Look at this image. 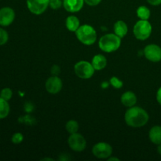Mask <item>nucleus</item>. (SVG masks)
<instances>
[{
  "label": "nucleus",
  "instance_id": "a878e982",
  "mask_svg": "<svg viewBox=\"0 0 161 161\" xmlns=\"http://www.w3.org/2000/svg\"><path fill=\"white\" fill-rule=\"evenodd\" d=\"M50 72H51L53 75H57L58 76L60 74V72H61V69H60V67L58 65H53L51 68V69H50Z\"/></svg>",
  "mask_w": 161,
  "mask_h": 161
},
{
  "label": "nucleus",
  "instance_id": "0eeeda50",
  "mask_svg": "<svg viewBox=\"0 0 161 161\" xmlns=\"http://www.w3.org/2000/svg\"><path fill=\"white\" fill-rule=\"evenodd\" d=\"M94 157L99 159H108L113 153V148L106 142H98L94 145L92 149Z\"/></svg>",
  "mask_w": 161,
  "mask_h": 161
},
{
  "label": "nucleus",
  "instance_id": "9d476101",
  "mask_svg": "<svg viewBox=\"0 0 161 161\" xmlns=\"http://www.w3.org/2000/svg\"><path fill=\"white\" fill-rule=\"evenodd\" d=\"M15 19V12L10 7H3L0 9V25L9 26Z\"/></svg>",
  "mask_w": 161,
  "mask_h": 161
},
{
  "label": "nucleus",
  "instance_id": "39448f33",
  "mask_svg": "<svg viewBox=\"0 0 161 161\" xmlns=\"http://www.w3.org/2000/svg\"><path fill=\"white\" fill-rule=\"evenodd\" d=\"M74 70H75V73L77 76L83 79V80H87L93 76L95 69L93 67L91 63L81 61L75 64Z\"/></svg>",
  "mask_w": 161,
  "mask_h": 161
},
{
  "label": "nucleus",
  "instance_id": "4be33fe9",
  "mask_svg": "<svg viewBox=\"0 0 161 161\" xmlns=\"http://www.w3.org/2000/svg\"><path fill=\"white\" fill-rule=\"evenodd\" d=\"M110 84H111L113 87L116 88V89H120L123 86V85H124V83H123L119 79H118L117 77L113 76L110 79Z\"/></svg>",
  "mask_w": 161,
  "mask_h": 161
},
{
  "label": "nucleus",
  "instance_id": "f8f14e48",
  "mask_svg": "<svg viewBox=\"0 0 161 161\" xmlns=\"http://www.w3.org/2000/svg\"><path fill=\"white\" fill-rule=\"evenodd\" d=\"M84 3V0H63V6L68 12L77 13L81 10Z\"/></svg>",
  "mask_w": 161,
  "mask_h": 161
},
{
  "label": "nucleus",
  "instance_id": "20e7f679",
  "mask_svg": "<svg viewBox=\"0 0 161 161\" xmlns=\"http://www.w3.org/2000/svg\"><path fill=\"white\" fill-rule=\"evenodd\" d=\"M134 35L139 40H146L152 33V25L148 20H140L134 26Z\"/></svg>",
  "mask_w": 161,
  "mask_h": 161
},
{
  "label": "nucleus",
  "instance_id": "9b49d317",
  "mask_svg": "<svg viewBox=\"0 0 161 161\" xmlns=\"http://www.w3.org/2000/svg\"><path fill=\"white\" fill-rule=\"evenodd\" d=\"M46 89L50 94H58L62 89V81L58 76L53 75L46 82Z\"/></svg>",
  "mask_w": 161,
  "mask_h": 161
},
{
  "label": "nucleus",
  "instance_id": "cd10ccee",
  "mask_svg": "<svg viewBox=\"0 0 161 161\" xmlns=\"http://www.w3.org/2000/svg\"><path fill=\"white\" fill-rule=\"evenodd\" d=\"M147 2L152 6H159L161 4V0H147Z\"/></svg>",
  "mask_w": 161,
  "mask_h": 161
},
{
  "label": "nucleus",
  "instance_id": "bb28decb",
  "mask_svg": "<svg viewBox=\"0 0 161 161\" xmlns=\"http://www.w3.org/2000/svg\"><path fill=\"white\" fill-rule=\"evenodd\" d=\"M85 3H86L87 5L91 6H97L99 3L102 2V0H84Z\"/></svg>",
  "mask_w": 161,
  "mask_h": 161
},
{
  "label": "nucleus",
  "instance_id": "5701e85b",
  "mask_svg": "<svg viewBox=\"0 0 161 161\" xmlns=\"http://www.w3.org/2000/svg\"><path fill=\"white\" fill-rule=\"evenodd\" d=\"M9 39V35L6 30L0 28V46L4 45Z\"/></svg>",
  "mask_w": 161,
  "mask_h": 161
},
{
  "label": "nucleus",
  "instance_id": "aec40b11",
  "mask_svg": "<svg viewBox=\"0 0 161 161\" xmlns=\"http://www.w3.org/2000/svg\"><path fill=\"white\" fill-rule=\"evenodd\" d=\"M65 128L70 135L76 133L79 130V124L75 120H69L66 124Z\"/></svg>",
  "mask_w": 161,
  "mask_h": 161
},
{
  "label": "nucleus",
  "instance_id": "ddd939ff",
  "mask_svg": "<svg viewBox=\"0 0 161 161\" xmlns=\"http://www.w3.org/2000/svg\"><path fill=\"white\" fill-rule=\"evenodd\" d=\"M121 102L126 107L135 106L137 103V97L131 91H127L121 96Z\"/></svg>",
  "mask_w": 161,
  "mask_h": 161
},
{
  "label": "nucleus",
  "instance_id": "f257e3e1",
  "mask_svg": "<svg viewBox=\"0 0 161 161\" xmlns=\"http://www.w3.org/2000/svg\"><path fill=\"white\" fill-rule=\"evenodd\" d=\"M126 123L132 127H141L149 121V114L141 107L132 106L127 110L124 116Z\"/></svg>",
  "mask_w": 161,
  "mask_h": 161
},
{
  "label": "nucleus",
  "instance_id": "2eb2a0df",
  "mask_svg": "<svg viewBox=\"0 0 161 161\" xmlns=\"http://www.w3.org/2000/svg\"><path fill=\"white\" fill-rule=\"evenodd\" d=\"M149 137L150 141L153 144H161V127L160 126H154L152 127L149 133Z\"/></svg>",
  "mask_w": 161,
  "mask_h": 161
},
{
  "label": "nucleus",
  "instance_id": "b1692460",
  "mask_svg": "<svg viewBox=\"0 0 161 161\" xmlns=\"http://www.w3.org/2000/svg\"><path fill=\"white\" fill-rule=\"evenodd\" d=\"M24 140V136L21 133H15L13 135L12 138H11V141L14 144H20L22 142V141Z\"/></svg>",
  "mask_w": 161,
  "mask_h": 161
},
{
  "label": "nucleus",
  "instance_id": "393cba45",
  "mask_svg": "<svg viewBox=\"0 0 161 161\" xmlns=\"http://www.w3.org/2000/svg\"><path fill=\"white\" fill-rule=\"evenodd\" d=\"M63 5V2L61 0H50L49 6L53 9H58Z\"/></svg>",
  "mask_w": 161,
  "mask_h": 161
},
{
  "label": "nucleus",
  "instance_id": "c85d7f7f",
  "mask_svg": "<svg viewBox=\"0 0 161 161\" xmlns=\"http://www.w3.org/2000/svg\"><path fill=\"white\" fill-rule=\"evenodd\" d=\"M157 100L158 102V103L161 105V86L159 88L158 91L157 93Z\"/></svg>",
  "mask_w": 161,
  "mask_h": 161
},
{
  "label": "nucleus",
  "instance_id": "7ed1b4c3",
  "mask_svg": "<svg viewBox=\"0 0 161 161\" xmlns=\"http://www.w3.org/2000/svg\"><path fill=\"white\" fill-rule=\"evenodd\" d=\"M77 39L80 42L86 46L94 44L97 40V32L92 26L88 25H83L75 31Z\"/></svg>",
  "mask_w": 161,
  "mask_h": 161
},
{
  "label": "nucleus",
  "instance_id": "f03ea898",
  "mask_svg": "<svg viewBox=\"0 0 161 161\" xmlns=\"http://www.w3.org/2000/svg\"><path fill=\"white\" fill-rule=\"evenodd\" d=\"M121 45V38L116 34H106L102 36L98 42V46L102 51L112 53L119 48Z\"/></svg>",
  "mask_w": 161,
  "mask_h": 161
},
{
  "label": "nucleus",
  "instance_id": "423d86ee",
  "mask_svg": "<svg viewBox=\"0 0 161 161\" xmlns=\"http://www.w3.org/2000/svg\"><path fill=\"white\" fill-rule=\"evenodd\" d=\"M68 144L73 151L82 152L86 149V142L83 135L76 132V133L72 134L69 136V139H68Z\"/></svg>",
  "mask_w": 161,
  "mask_h": 161
},
{
  "label": "nucleus",
  "instance_id": "6ab92c4d",
  "mask_svg": "<svg viewBox=\"0 0 161 161\" xmlns=\"http://www.w3.org/2000/svg\"><path fill=\"white\" fill-rule=\"evenodd\" d=\"M137 14L141 20H148L150 17V10L146 6H141L137 9Z\"/></svg>",
  "mask_w": 161,
  "mask_h": 161
},
{
  "label": "nucleus",
  "instance_id": "a211bd4d",
  "mask_svg": "<svg viewBox=\"0 0 161 161\" xmlns=\"http://www.w3.org/2000/svg\"><path fill=\"white\" fill-rule=\"evenodd\" d=\"M9 105L8 101L0 97V119L7 117L9 113Z\"/></svg>",
  "mask_w": 161,
  "mask_h": 161
},
{
  "label": "nucleus",
  "instance_id": "4468645a",
  "mask_svg": "<svg viewBox=\"0 0 161 161\" xmlns=\"http://www.w3.org/2000/svg\"><path fill=\"white\" fill-rule=\"evenodd\" d=\"M91 64H92L93 67L94 68L95 70H102L106 67L107 59L103 55L97 54L93 58Z\"/></svg>",
  "mask_w": 161,
  "mask_h": 161
},
{
  "label": "nucleus",
  "instance_id": "1a4fd4ad",
  "mask_svg": "<svg viewBox=\"0 0 161 161\" xmlns=\"http://www.w3.org/2000/svg\"><path fill=\"white\" fill-rule=\"evenodd\" d=\"M144 55L152 62H159L161 61V48L156 44H149L144 49Z\"/></svg>",
  "mask_w": 161,
  "mask_h": 161
},
{
  "label": "nucleus",
  "instance_id": "7c9ffc66",
  "mask_svg": "<svg viewBox=\"0 0 161 161\" xmlns=\"http://www.w3.org/2000/svg\"><path fill=\"white\" fill-rule=\"evenodd\" d=\"M108 161H112V160H116V161H119V159L118 158H115V157H110V158L108 159Z\"/></svg>",
  "mask_w": 161,
  "mask_h": 161
},
{
  "label": "nucleus",
  "instance_id": "473e14b6",
  "mask_svg": "<svg viewBox=\"0 0 161 161\" xmlns=\"http://www.w3.org/2000/svg\"><path fill=\"white\" fill-rule=\"evenodd\" d=\"M108 83H104L103 84H102V87H103V88L108 87Z\"/></svg>",
  "mask_w": 161,
  "mask_h": 161
},
{
  "label": "nucleus",
  "instance_id": "f3484780",
  "mask_svg": "<svg viewBox=\"0 0 161 161\" xmlns=\"http://www.w3.org/2000/svg\"><path fill=\"white\" fill-rule=\"evenodd\" d=\"M65 25L69 31L75 32L80 26V20L76 17H75V16H69L66 19Z\"/></svg>",
  "mask_w": 161,
  "mask_h": 161
},
{
  "label": "nucleus",
  "instance_id": "dca6fc26",
  "mask_svg": "<svg viewBox=\"0 0 161 161\" xmlns=\"http://www.w3.org/2000/svg\"><path fill=\"white\" fill-rule=\"evenodd\" d=\"M128 31L127 24L123 20H118L114 25V32L116 36L120 37L121 39L124 38Z\"/></svg>",
  "mask_w": 161,
  "mask_h": 161
},
{
  "label": "nucleus",
  "instance_id": "c756f323",
  "mask_svg": "<svg viewBox=\"0 0 161 161\" xmlns=\"http://www.w3.org/2000/svg\"><path fill=\"white\" fill-rule=\"evenodd\" d=\"M25 108L27 112H31V110H32V108H33V106L31 104H29V105L26 104L25 106Z\"/></svg>",
  "mask_w": 161,
  "mask_h": 161
},
{
  "label": "nucleus",
  "instance_id": "412c9836",
  "mask_svg": "<svg viewBox=\"0 0 161 161\" xmlns=\"http://www.w3.org/2000/svg\"><path fill=\"white\" fill-rule=\"evenodd\" d=\"M13 96V91L10 88L6 87L3 89L0 92V97H3V99L6 101H9Z\"/></svg>",
  "mask_w": 161,
  "mask_h": 161
},
{
  "label": "nucleus",
  "instance_id": "2f4dec72",
  "mask_svg": "<svg viewBox=\"0 0 161 161\" xmlns=\"http://www.w3.org/2000/svg\"><path fill=\"white\" fill-rule=\"evenodd\" d=\"M157 152L159 153V154L161 155V144L158 145V147H157Z\"/></svg>",
  "mask_w": 161,
  "mask_h": 161
},
{
  "label": "nucleus",
  "instance_id": "6e6552de",
  "mask_svg": "<svg viewBox=\"0 0 161 161\" xmlns=\"http://www.w3.org/2000/svg\"><path fill=\"white\" fill-rule=\"evenodd\" d=\"M27 6L32 14L39 15L45 12L49 6L50 0H26Z\"/></svg>",
  "mask_w": 161,
  "mask_h": 161
}]
</instances>
